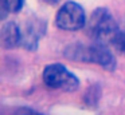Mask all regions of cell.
Instances as JSON below:
<instances>
[{
    "mask_svg": "<svg viewBox=\"0 0 125 115\" xmlns=\"http://www.w3.org/2000/svg\"><path fill=\"white\" fill-rule=\"evenodd\" d=\"M87 31L90 36L98 43H112L120 34L116 20L113 16L104 8H98L92 13V18L87 24Z\"/></svg>",
    "mask_w": 125,
    "mask_h": 115,
    "instance_id": "1",
    "label": "cell"
},
{
    "mask_svg": "<svg viewBox=\"0 0 125 115\" xmlns=\"http://www.w3.org/2000/svg\"><path fill=\"white\" fill-rule=\"evenodd\" d=\"M22 42V32L15 23H8L1 28V44L6 48H12Z\"/></svg>",
    "mask_w": 125,
    "mask_h": 115,
    "instance_id": "5",
    "label": "cell"
},
{
    "mask_svg": "<svg viewBox=\"0 0 125 115\" xmlns=\"http://www.w3.org/2000/svg\"><path fill=\"white\" fill-rule=\"evenodd\" d=\"M85 11L79 4L74 1H67L59 8L55 18V24L61 29L66 31H77L85 26Z\"/></svg>",
    "mask_w": 125,
    "mask_h": 115,
    "instance_id": "4",
    "label": "cell"
},
{
    "mask_svg": "<svg viewBox=\"0 0 125 115\" xmlns=\"http://www.w3.org/2000/svg\"><path fill=\"white\" fill-rule=\"evenodd\" d=\"M113 44L116 45L120 51H122V52L125 53V32H120V34L117 35L114 42H113Z\"/></svg>",
    "mask_w": 125,
    "mask_h": 115,
    "instance_id": "7",
    "label": "cell"
},
{
    "mask_svg": "<svg viewBox=\"0 0 125 115\" xmlns=\"http://www.w3.org/2000/svg\"><path fill=\"white\" fill-rule=\"evenodd\" d=\"M43 82L51 88H61L65 91H74L78 88L79 82L62 64H50L43 71Z\"/></svg>",
    "mask_w": 125,
    "mask_h": 115,
    "instance_id": "3",
    "label": "cell"
},
{
    "mask_svg": "<svg viewBox=\"0 0 125 115\" xmlns=\"http://www.w3.org/2000/svg\"><path fill=\"white\" fill-rule=\"evenodd\" d=\"M70 59H77L82 62H90V63H97L100 66L105 67L106 70H113L116 66L113 55L108 48L102 45V43L95 45H75L70 47L66 51Z\"/></svg>",
    "mask_w": 125,
    "mask_h": 115,
    "instance_id": "2",
    "label": "cell"
},
{
    "mask_svg": "<svg viewBox=\"0 0 125 115\" xmlns=\"http://www.w3.org/2000/svg\"><path fill=\"white\" fill-rule=\"evenodd\" d=\"M23 7V0H1V8L7 12H18Z\"/></svg>",
    "mask_w": 125,
    "mask_h": 115,
    "instance_id": "6",
    "label": "cell"
}]
</instances>
